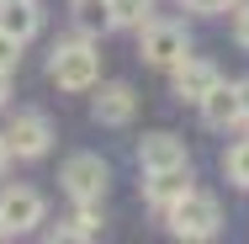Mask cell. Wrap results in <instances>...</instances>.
Instances as JSON below:
<instances>
[{"mask_svg": "<svg viewBox=\"0 0 249 244\" xmlns=\"http://www.w3.org/2000/svg\"><path fill=\"white\" fill-rule=\"evenodd\" d=\"M138 53H143V64H154V69H175V64L191 53V38H186V27H175V21H143Z\"/></svg>", "mask_w": 249, "mask_h": 244, "instance_id": "3", "label": "cell"}, {"mask_svg": "<svg viewBox=\"0 0 249 244\" xmlns=\"http://www.w3.org/2000/svg\"><path fill=\"white\" fill-rule=\"evenodd\" d=\"M16 64H21V38H11V32H5V27H0V69H5V75H11V69H16Z\"/></svg>", "mask_w": 249, "mask_h": 244, "instance_id": "17", "label": "cell"}, {"mask_svg": "<svg viewBox=\"0 0 249 244\" xmlns=\"http://www.w3.org/2000/svg\"><path fill=\"white\" fill-rule=\"evenodd\" d=\"M0 239H5V228H0Z\"/></svg>", "mask_w": 249, "mask_h": 244, "instance_id": "23", "label": "cell"}, {"mask_svg": "<svg viewBox=\"0 0 249 244\" xmlns=\"http://www.w3.org/2000/svg\"><path fill=\"white\" fill-rule=\"evenodd\" d=\"M138 165L143 170H170V165H186V144L175 133H149L138 144Z\"/></svg>", "mask_w": 249, "mask_h": 244, "instance_id": "11", "label": "cell"}, {"mask_svg": "<svg viewBox=\"0 0 249 244\" xmlns=\"http://www.w3.org/2000/svg\"><path fill=\"white\" fill-rule=\"evenodd\" d=\"M5 159H11V149H5V138H0V170H5Z\"/></svg>", "mask_w": 249, "mask_h": 244, "instance_id": "22", "label": "cell"}, {"mask_svg": "<svg viewBox=\"0 0 249 244\" xmlns=\"http://www.w3.org/2000/svg\"><path fill=\"white\" fill-rule=\"evenodd\" d=\"M74 27H80V38L111 32V0H74Z\"/></svg>", "mask_w": 249, "mask_h": 244, "instance_id": "13", "label": "cell"}, {"mask_svg": "<svg viewBox=\"0 0 249 244\" xmlns=\"http://www.w3.org/2000/svg\"><path fill=\"white\" fill-rule=\"evenodd\" d=\"M5 96H11V75L0 69V106H5Z\"/></svg>", "mask_w": 249, "mask_h": 244, "instance_id": "21", "label": "cell"}, {"mask_svg": "<svg viewBox=\"0 0 249 244\" xmlns=\"http://www.w3.org/2000/svg\"><path fill=\"white\" fill-rule=\"evenodd\" d=\"M48 80L58 91H90L101 85V53L90 38H74V43H58L48 58Z\"/></svg>", "mask_w": 249, "mask_h": 244, "instance_id": "1", "label": "cell"}, {"mask_svg": "<svg viewBox=\"0 0 249 244\" xmlns=\"http://www.w3.org/2000/svg\"><path fill=\"white\" fill-rule=\"evenodd\" d=\"M164 218H170V234H175V239H212V234L223 228L217 196L196 191V186H191L186 196H175V202L164 207Z\"/></svg>", "mask_w": 249, "mask_h": 244, "instance_id": "2", "label": "cell"}, {"mask_svg": "<svg viewBox=\"0 0 249 244\" xmlns=\"http://www.w3.org/2000/svg\"><path fill=\"white\" fill-rule=\"evenodd\" d=\"M223 170H228V181H233V186H244V191H249V138L223 154Z\"/></svg>", "mask_w": 249, "mask_h": 244, "instance_id": "16", "label": "cell"}, {"mask_svg": "<svg viewBox=\"0 0 249 244\" xmlns=\"http://www.w3.org/2000/svg\"><path fill=\"white\" fill-rule=\"evenodd\" d=\"M43 223V196L32 186H5L0 191V228L5 234H32Z\"/></svg>", "mask_w": 249, "mask_h": 244, "instance_id": "6", "label": "cell"}, {"mask_svg": "<svg viewBox=\"0 0 249 244\" xmlns=\"http://www.w3.org/2000/svg\"><path fill=\"white\" fill-rule=\"evenodd\" d=\"M186 11H196V16H223V11H233V0H186Z\"/></svg>", "mask_w": 249, "mask_h": 244, "instance_id": "19", "label": "cell"}, {"mask_svg": "<svg viewBox=\"0 0 249 244\" xmlns=\"http://www.w3.org/2000/svg\"><path fill=\"white\" fill-rule=\"evenodd\" d=\"M58 181H64V191L74 196V202H101V196H106V181H111V170H106L101 154H69L64 170H58Z\"/></svg>", "mask_w": 249, "mask_h": 244, "instance_id": "4", "label": "cell"}, {"mask_svg": "<svg viewBox=\"0 0 249 244\" xmlns=\"http://www.w3.org/2000/svg\"><path fill=\"white\" fill-rule=\"evenodd\" d=\"M233 91H239V112H244V117H249V80H239Z\"/></svg>", "mask_w": 249, "mask_h": 244, "instance_id": "20", "label": "cell"}, {"mask_svg": "<svg viewBox=\"0 0 249 244\" xmlns=\"http://www.w3.org/2000/svg\"><path fill=\"white\" fill-rule=\"evenodd\" d=\"M233 43L249 48V0H233Z\"/></svg>", "mask_w": 249, "mask_h": 244, "instance_id": "18", "label": "cell"}, {"mask_svg": "<svg viewBox=\"0 0 249 244\" xmlns=\"http://www.w3.org/2000/svg\"><path fill=\"white\" fill-rule=\"evenodd\" d=\"M96 122L101 128H127L133 122V112H138V91L133 85H122V80H111V85H101V96H96Z\"/></svg>", "mask_w": 249, "mask_h": 244, "instance_id": "7", "label": "cell"}, {"mask_svg": "<svg viewBox=\"0 0 249 244\" xmlns=\"http://www.w3.org/2000/svg\"><path fill=\"white\" fill-rule=\"evenodd\" d=\"M0 138H5V149H11L16 159H43L48 144H53V122L43 117V112H16L11 128H5Z\"/></svg>", "mask_w": 249, "mask_h": 244, "instance_id": "5", "label": "cell"}, {"mask_svg": "<svg viewBox=\"0 0 249 244\" xmlns=\"http://www.w3.org/2000/svg\"><path fill=\"white\" fill-rule=\"evenodd\" d=\"M143 175H149V181H143V202H149V207H159V212H164V207H170L175 196H186V191H191V165H170V170H143Z\"/></svg>", "mask_w": 249, "mask_h": 244, "instance_id": "8", "label": "cell"}, {"mask_svg": "<svg viewBox=\"0 0 249 244\" xmlns=\"http://www.w3.org/2000/svg\"><path fill=\"white\" fill-rule=\"evenodd\" d=\"M0 5H5V0H0Z\"/></svg>", "mask_w": 249, "mask_h": 244, "instance_id": "24", "label": "cell"}, {"mask_svg": "<svg viewBox=\"0 0 249 244\" xmlns=\"http://www.w3.org/2000/svg\"><path fill=\"white\" fill-rule=\"evenodd\" d=\"M154 0H111V27H143Z\"/></svg>", "mask_w": 249, "mask_h": 244, "instance_id": "15", "label": "cell"}, {"mask_svg": "<svg viewBox=\"0 0 249 244\" xmlns=\"http://www.w3.org/2000/svg\"><path fill=\"white\" fill-rule=\"evenodd\" d=\"M101 228H106V218H101V202H80V212L69 218V228H58V239H96Z\"/></svg>", "mask_w": 249, "mask_h": 244, "instance_id": "14", "label": "cell"}, {"mask_svg": "<svg viewBox=\"0 0 249 244\" xmlns=\"http://www.w3.org/2000/svg\"><path fill=\"white\" fill-rule=\"evenodd\" d=\"M0 27H5L11 38H21V43H27V38H37L43 16H37V5H32V0H5V5H0Z\"/></svg>", "mask_w": 249, "mask_h": 244, "instance_id": "12", "label": "cell"}, {"mask_svg": "<svg viewBox=\"0 0 249 244\" xmlns=\"http://www.w3.org/2000/svg\"><path fill=\"white\" fill-rule=\"evenodd\" d=\"M217 80H223V75H217V64H207V58H191V53H186V58L175 64V96L180 101H201Z\"/></svg>", "mask_w": 249, "mask_h": 244, "instance_id": "9", "label": "cell"}, {"mask_svg": "<svg viewBox=\"0 0 249 244\" xmlns=\"http://www.w3.org/2000/svg\"><path fill=\"white\" fill-rule=\"evenodd\" d=\"M196 106H201V122H207V128H233V122H244V112H239V91L223 85V80H217Z\"/></svg>", "mask_w": 249, "mask_h": 244, "instance_id": "10", "label": "cell"}]
</instances>
